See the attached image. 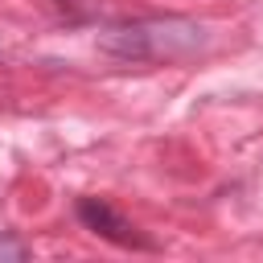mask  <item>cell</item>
I'll list each match as a JSON object with an SVG mask.
<instances>
[{"label": "cell", "mask_w": 263, "mask_h": 263, "mask_svg": "<svg viewBox=\"0 0 263 263\" xmlns=\"http://www.w3.org/2000/svg\"><path fill=\"white\" fill-rule=\"evenodd\" d=\"M210 45V29L189 16H140L99 33V49L119 62H181Z\"/></svg>", "instance_id": "1"}, {"label": "cell", "mask_w": 263, "mask_h": 263, "mask_svg": "<svg viewBox=\"0 0 263 263\" xmlns=\"http://www.w3.org/2000/svg\"><path fill=\"white\" fill-rule=\"evenodd\" d=\"M74 214H78V222H82L90 234H99V238H107V242H115V247H132V251H152V247H156L152 238H144V234H140L111 201H103V197H78Z\"/></svg>", "instance_id": "2"}, {"label": "cell", "mask_w": 263, "mask_h": 263, "mask_svg": "<svg viewBox=\"0 0 263 263\" xmlns=\"http://www.w3.org/2000/svg\"><path fill=\"white\" fill-rule=\"evenodd\" d=\"M29 255H33L29 242H21L12 234H0V259H29Z\"/></svg>", "instance_id": "3"}]
</instances>
